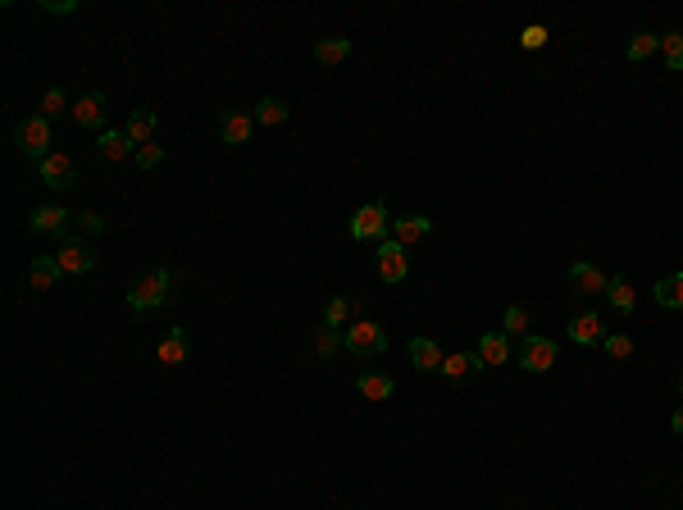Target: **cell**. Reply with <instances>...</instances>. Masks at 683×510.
<instances>
[{
  "label": "cell",
  "instance_id": "5",
  "mask_svg": "<svg viewBox=\"0 0 683 510\" xmlns=\"http://www.w3.org/2000/svg\"><path fill=\"white\" fill-rule=\"evenodd\" d=\"M552 364H556V342H552V337H524V342H519V370L546 374Z\"/></svg>",
  "mask_w": 683,
  "mask_h": 510
},
{
  "label": "cell",
  "instance_id": "30",
  "mask_svg": "<svg viewBox=\"0 0 683 510\" xmlns=\"http://www.w3.org/2000/svg\"><path fill=\"white\" fill-rule=\"evenodd\" d=\"M606 297H610V306L620 315H634V287H629V278H610Z\"/></svg>",
  "mask_w": 683,
  "mask_h": 510
},
{
  "label": "cell",
  "instance_id": "12",
  "mask_svg": "<svg viewBox=\"0 0 683 510\" xmlns=\"http://www.w3.org/2000/svg\"><path fill=\"white\" fill-rule=\"evenodd\" d=\"M429 233H433V219H424V214H401V219H392V242H401V246L429 242Z\"/></svg>",
  "mask_w": 683,
  "mask_h": 510
},
{
  "label": "cell",
  "instance_id": "29",
  "mask_svg": "<svg viewBox=\"0 0 683 510\" xmlns=\"http://www.w3.org/2000/svg\"><path fill=\"white\" fill-rule=\"evenodd\" d=\"M310 346H315L319 355H337L342 346H347V328H328V324H324V328L315 333V342H310Z\"/></svg>",
  "mask_w": 683,
  "mask_h": 510
},
{
  "label": "cell",
  "instance_id": "22",
  "mask_svg": "<svg viewBox=\"0 0 683 510\" xmlns=\"http://www.w3.org/2000/svg\"><path fill=\"white\" fill-rule=\"evenodd\" d=\"M187 360V328H169L164 333V342H160V364H169V370H173V364H182Z\"/></svg>",
  "mask_w": 683,
  "mask_h": 510
},
{
  "label": "cell",
  "instance_id": "20",
  "mask_svg": "<svg viewBox=\"0 0 683 510\" xmlns=\"http://www.w3.org/2000/svg\"><path fill=\"white\" fill-rule=\"evenodd\" d=\"M59 273H64V269H59L55 255H37V260L28 264V282H32L37 291H50V287L59 282Z\"/></svg>",
  "mask_w": 683,
  "mask_h": 510
},
{
  "label": "cell",
  "instance_id": "10",
  "mask_svg": "<svg viewBox=\"0 0 683 510\" xmlns=\"http://www.w3.org/2000/svg\"><path fill=\"white\" fill-rule=\"evenodd\" d=\"M219 141L224 146H246L251 141V132H255V119L246 114V110H219Z\"/></svg>",
  "mask_w": 683,
  "mask_h": 510
},
{
  "label": "cell",
  "instance_id": "38",
  "mask_svg": "<svg viewBox=\"0 0 683 510\" xmlns=\"http://www.w3.org/2000/svg\"><path fill=\"white\" fill-rule=\"evenodd\" d=\"M670 428H674V433H679V437H683V406H679V410H674V415H670Z\"/></svg>",
  "mask_w": 683,
  "mask_h": 510
},
{
  "label": "cell",
  "instance_id": "32",
  "mask_svg": "<svg viewBox=\"0 0 683 510\" xmlns=\"http://www.w3.org/2000/svg\"><path fill=\"white\" fill-rule=\"evenodd\" d=\"M601 351H606L610 360H629V355H634V337H629V333H606Z\"/></svg>",
  "mask_w": 683,
  "mask_h": 510
},
{
  "label": "cell",
  "instance_id": "34",
  "mask_svg": "<svg viewBox=\"0 0 683 510\" xmlns=\"http://www.w3.org/2000/svg\"><path fill=\"white\" fill-rule=\"evenodd\" d=\"M519 46H524V50H542V46H546V28H542V23H528V28L519 32Z\"/></svg>",
  "mask_w": 683,
  "mask_h": 510
},
{
  "label": "cell",
  "instance_id": "18",
  "mask_svg": "<svg viewBox=\"0 0 683 510\" xmlns=\"http://www.w3.org/2000/svg\"><path fill=\"white\" fill-rule=\"evenodd\" d=\"M356 315H360V301H351V297H333V301L324 306V324H328V328H351Z\"/></svg>",
  "mask_w": 683,
  "mask_h": 510
},
{
  "label": "cell",
  "instance_id": "19",
  "mask_svg": "<svg viewBox=\"0 0 683 510\" xmlns=\"http://www.w3.org/2000/svg\"><path fill=\"white\" fill-rule=\"evenodd\" d=\"M474 355L483 360V364H506V360H510V337H506V333H483Z\"/></svg>",
  "mask_w": 683,
  "mask_h": 510
},
{
  "label": "cell",
  "instance_id": "14",
  "mask_svg": "<svg viewBox=\"0 0 683 510\" xmlns=\"http://www.w3.org/2000/svg\"><path fill=\"white\" fill-rule=\"evenodd\" d=\"M74 119H78L83 128H92V132H105V96H101V92L78 96V101H74Z\"/></svg>",
  "mask_w": 683,
  "mask_h": 510
},
{
  "label": "cell",
  "instance_id": "6",
  "mask_svg": "<svg viewBox=\"0 0 683 510\" xmlns=\"http://www.w3.org/2000/svg\"><path fill=\"white\" fill-rule=\"evenodd\" d=\"M55 260H59L64 273H92V269H96V251H92L87 237H68V242H59Z\"/></svg>",
  "mask_w": 683,
  "mask_h": 510
},
{
  "label": "cell",
  "instance_id": "25",
  "mask_svg": "<svg viewBox=\"0 0 683 510\" xmlns=\"http://www.w3.org/2000/svg\"><path fill=\"white\" fill-rule=\"evenodd\" d=\"M123 132H128V141H132V146H146V141H151V132H155V114H151V110H132V119H128V128H123Z\"/></svg>",
  "mask_w": 683,
  "mask_h": 510
},
{
  "label": "cell",
  "instance_id": "11",
  "mask_svg": "<svg viewBox=\"0 0 683 510\" xmlns=\"http://www.w3.org/2000/svg\"><path fill=\"white\" fill-rule=\"evenodd\" d=\"M374 269H378V278L383 282H401L405 273H410V260H405V246L401 242H378V260H374Z\"/></svg>",
  "mask_w": 683,
  "mask_h": 510
},
{
  "label": "cell",
  "instance_id": "4",
  "mask_svg": "<svg viewBox=\"0 0 683 510\" xmlns=\"http://www.w3.org/2000/svg\"><path fill=\"white\" fill-rule=\"evenodd\" d=\"M347 351L351 355H383L387 351V328L374 324V319H356L347 328Z\"/></svg>",
  "mask_w": 683,
  "mask_h": 510
},
{
  "label": "cell",
  "instance_id": "16",
  "mask_svg": "<svg viewBox=\"0 0 683 510\" xmlns=\"http://www.w3.org/2000/svg\"><path fill=\"white\" fill-rule=\"evenodd\" d=\"M356 388H360L365 401H392V392H396L392 374H383V370H365V374L356 379Z\"/></svg>",
  "mask_w": 683,
  "mask_h": 510
},
{
  "label": "cell",
  "instance_id": "21",
  "mask_svg": "<svg viewBox=\"0 0 683 510\" xmlns=\"http://www.w3.org/2000/svg\"><path fill=\"white\" fill-rule=\"evenodd\" d=\"M96 151H101V160H128V156H137V146L128 141V132H101Z\"/></svg>",
  "mask_w": 683,
  "mask_h": 510
},
{
  "label": "cell",
  "instance_id": "3",
  "mask_svg": "<svg viewBox=\"0 0 683 510\" xmlns=\"http://www.w3.org/2000/svg\"><path fill=\"white\" fill-rule=\"evenodd\" d=\"M14 151L41 165V160L50 156V119H41V114H28V119L14 128Z\"/></svg>",
  "mask_w": 683,
  "mask_h": 510
},
{
  "label": "cell",
  "instance_id": "2",
  "mask_svg": "<svg viewBox=\"0 0 683 510\" xmlns=\"http://www.w3.org/2000/svg\"><path fill=\"white\" fill-rule=\"evenodd\" d=\"M347 233H351L356 242H387V233H392V219H387V205H383V201H369V205H360V210L351 214V224H347Z\"/></svg>",
  "mask_w": 683,
  "mask_h": 510
},
{
  "label": "cell",
  "instance_id": "1",
  "mask_svg": "<svg viewBox=\"0 0 683 510\" xmlns=\"http://www.w3.org/2000/svg\"><path fill=\"white\" fill-rule=\"evenodd\" d=\"M169 287H173L169 269H142V273L128 282V310H132V315H146V310L164 306V301H169Z\"/></svg>",
  "mask_w": 683,
  "mask_h": 510
},
{
  "label": "cell",
  "instance_id": "39",
  "mask_svg": "<svg viewBox=\"0 0 683 510\" xmlns=\"http://www.w3.org/2000/svg\"><path fill=\"white\" fill-rule=\"evenodd\" d=\"M679 397H683V379H679Z\"/></svg>",
  "mask_w": 683,
  "mask_h": 510
},
{
  "label": "cell",
  "instance_id": "15",
  "mask_svg": "<svg viewBox=\"0 0 683 510\" xmlns=\"http://www.w3.org/2000/svg\"><path fill=\"white\" fill-rule=\"evenodd\" d=\"M565 333H570V337H574L579 346H601V342H606V328H601V315H592V310H588V315H574Z\"/></svg>",
  "mask_w": 683,
  "mask_h": 510
},
{
  "label": "cell",
  "instance_id": "36",
  "mask_svg": "<svg viewBox=\"0 0 683 510\" xmlns=\"http://www.w3.org/2000/svg\"><path fill=\"white\" fill-rule=\"evenodd\" d=\"M78 228H83L87 237H96V233H105V214H96V210H87V214H78Z\"/></svg>",
  "mask_w": 683,
  "mask_h": 510
},
{
  "label": "cell",
  "instance_id": "33",
  "mask_svg": "<svg viewBox=\"0 0 683 510\" xmlns=\"http://www.w3.org/2000/svg\"><path fill=\"white\" fill-rule=\"evenodd\" d=\"M501 333H506V337H528V310H524V306H510L506 319H501Z\"/></svg>",
  "mask_w": 683,
  "mask_h": 510
},
{
  "label": "cell",
  "instance_id": "35",
  "mask_svg": "<svg viewBox=\"0 0 683 510\" xmlns=\"http://www.w3.org/2000/svg\"><path fill=\"white\" fill-rule=\"evenodd\" d=\"M137 165H142V169H160L164 165V151H160V146H137Z\"/></svg>",
  "mask_w": 683,
  "mask_h": 510
},
{
  "label": "cell",
  "instance_id": "37",
  "mask_svg": "<svg viewBox=\"0 0 683 510\" xmlns=\"http://www.w3.org/2000/svg\"><path fill=\"white\" fill-rule=\"evenodd\" d=\"M41 10H46V14H74V10H78V0H46Z\"/></svg>",
  "mask_w": 683,
  "mask_h": 510
},
{
  "label": "cell",
  "instance_id": "31",
  "mask_svg": "<svg viewBox=\"0 0 683 510\" xmlns=\"http://www.w3.org/2000/svg\"><path fill=\"white\" fill-rule=\"evenodd\" d=\"M656 50H661V37H652V32H634V37H629V59H634V64L652 59Z\"/></svg>",
  "mask_w": 683,
  "mask_h": 510
},
{
  "label": "cell",
  "instance_id": "24",
  "mask_svg": "<svg viewBox=\"0 0 683 510\" xmlns=\"http://www.w3.org/2000/svg\"><path fill=\"white\" fill-rule=\"evenodd\" d=\"M351 55V37H324V41H315V59L319 64H342Z\"/></svg>",
  "mask_w": 683,
  "mask_h": 510
},
{
  "label": "cell",
  "instance_id": "7",
  "mask_svg": "<svg viewBox=\"0 0 683 510\" xmlns=\"http://www.w3.org/2000/svg\"><path fill=\"white\" fill-rule=\"evenodd\" d=\"M78 214H68L64 205H37L32 210V219H28V228L32 233H50V237H59V242H68V224H74Z\"/></svg>",
  "mask_w": 683,
  "mask_h": 510
},
{
  "label": "cell",
  "instance_id": "27",
  "mask_svg": "<svg viewBox=\"0 0 683 510\" xmlns=\"http://www.w3.org/2000/svg\"><path fill=\"white\" fill-rule=\"evenodd\" d=\"M661 55H665V68L683 73V32H679V28L661 32Z\"/></svg>",
  "mask_w": 683,
  "mask_h": 510
},
{
  "label": "cell",
  "instance_id": "8",
  "mask_svg": "<svg viewBox=\"0 0 683 510\" xmlns=\"http://www.w3.org/2000/svg\"><path fill=\"white\" fill-rule=\"evenodd\" d=\"M37 169H41V183H46V187H55V192H68V187H78V165L68 160L64 151H50V156H46Z\"/></svg>",
  "mask_w": 683,
  "mask_h": 510
},
{
  "label": "cell",
  "instance_id": "17",
  "mask_svg": "<svg viewBox=\"0 0 683 510\" xmlns=\"http://www.w3.org/2000/svg\"><path fill=\"white\" fill-rule=\"evenodd\" d=\"M478 370H483V360H478L474 351H460V355H447V360H442V370H438V374H442V379H451V383H460V379H474Z\"/></svg>",
  "mask_w": 683,
  "mask_h": 510
},
{
  "label": "cell",
  "instance_id": "13",
  "mask_svg": "<svg viewBox=\"0 0 683 510\" xmlns=\"http://www.w3.org/2000/svg\"><path fill=\"white\" fill-rule=\"evenodd\" d=\"M405 355H410V364H415L420 374H433V370H442V351H438V342L433 337H410V346H405Z\"/></svg>",
  "mask_w": 683,
  "mask_h": 510
},
{
  "label": "cell",
  "instance_id": "28",
  "mask_svg": "<svg viewBox=\"0 0 683 510\" xmlns=\"http://www.w3.org/2000/svg\"><path fill=\"white\" fill-rule=\"evenodd\" d=\"M64 114H74V101L64 96V87H50L46 96H41V119H64Z\"/></svg>",
  "mask_w": 683,
  "mask_h": 510
},
{
  "label": "cell",
  "instance_id": "23",
  "mask_svg": "<svg viewBox=\"0 0 683 510\" xmlns=\"http://www.w3.org/2000/svg\"><path fill=\"white\" fill-rule=\"evenodd\" d=\"M288 114H292V110H288L279 96H264V101L251 110V119H255V123H264V128H279V123H288Z\"/></svg>",
  "mask_w": 683,
  "mask_h": 510
},
{
  "label": "cell",
  "instance_id": "9",
  "mask_svg": "<svg viewBox=\"0 0 683 510\" xmlns=\"http://www.w3.org/2000/svg\"><path fill=\"white\" fill-rule=\"evenodd\" d=\"M570 287L579 291V297H606L610 278H606L592 260H574V264H570Z\"/></svg>",
  "mask_w": 683,
  "mask_h": 510
},
{
  "label": "cell",
  "instance_id": "26",
  "mask_svg": "<svg viewBox=\"0 0 683 510\" xmlns=\"http://www.w3.org/2000/svg\"><path fill=\"white\" fill-rule=\"evenodd\" d=\"M656 301L665 310H683V273H670V278L656 282Z\"/></svg>",
  "mask_w": 683,
  "mask_h": 510
}]
</instances>
